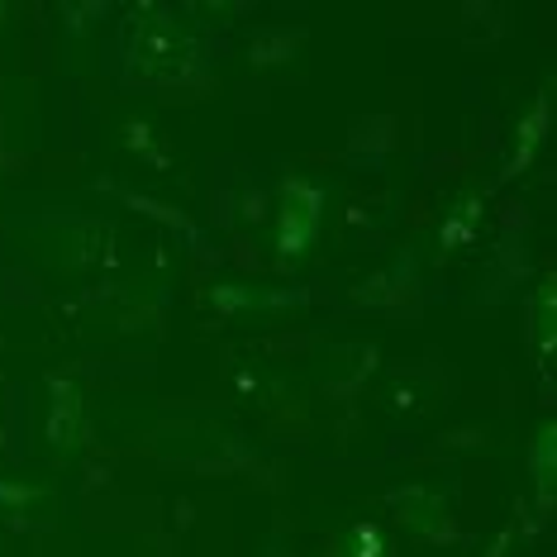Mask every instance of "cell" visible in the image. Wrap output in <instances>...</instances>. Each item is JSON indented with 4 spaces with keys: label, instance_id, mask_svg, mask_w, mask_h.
<instances>
[{
    "label": "cell",
    "instance_id": "obj_1",
    "mask_svg": "<svg viewBox=\"0 0 557 557\" xmlns=\"http://www.w3.org/2000/svg\"><path fill=\"white\" fill-rule=\"evenodd\" d=\"M320 220V191H310L306 182H290V191L282 196V248H300Z\"/></svg>",
    "mask_w": 557,
    "mask_h": 557
}]
</instances>
